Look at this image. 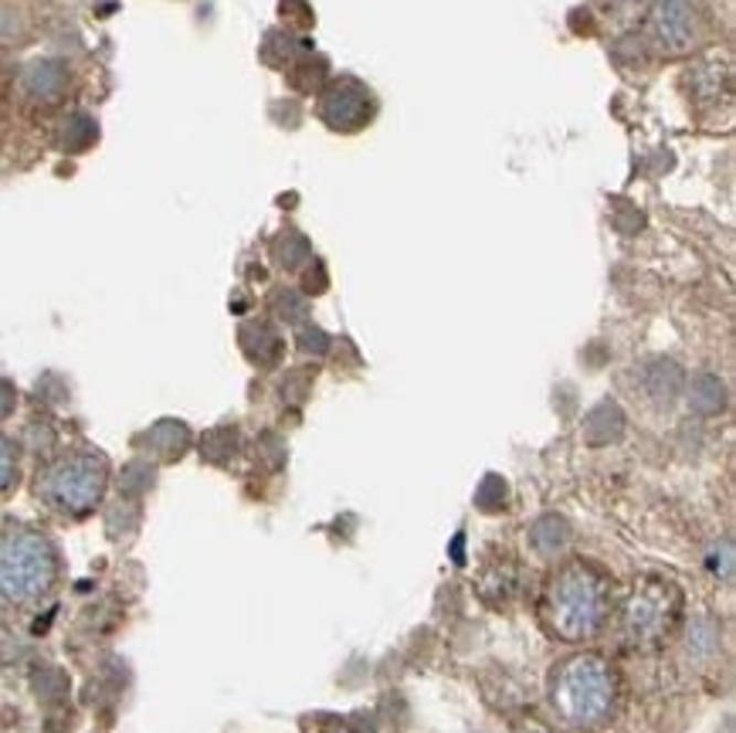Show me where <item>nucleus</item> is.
Listing matches in <instances>:
<instances>
[{"mask_svg": "<svg viewBox=\"0 0 736 733\" xmlns=\"http://www.w3.org/2000/svg\"><path fill=\"white\" fill-rule=\"evenodd\" d=\"M641 381H646V391L659 404L675 401V394L682 391V371H679V363H672V360H652L646 366V374H641Z\"/></svg>", "mask_w": 736, "mask_h": 733, "instance_id": "nucleus-9", "label": "nucleus"}, {"mask_svg": "<svg viewBox=\"0 0 736 733\" xmlns=\"http://www.w3.org/2000/svg\"><path fill=\"white\" fill-rule=\"evenodd\" d=\"M679 615V594L665 581H646L625 608V628L641 646H652V641L665 638L669 628L675 625Z\"/></svg>", "mask_w": 736, "mask_h": 733, "instance_id": "nucleus-5", "label": "nucleus"}, {"mask_svg": "<svg viewBox=\"0 0 736 733\" xmlns=\"http://www.w3.org/2000/svg\"><path fill=\"white\" fill-rule=\"evenodd\" d=\"M652 24L665 49L682 52L693 41V4L689 0H655Z\"/></svg>", "mask_w": 736, "mask_h": 733, "instance_id": "nucleus-7", "label": "nucleus"}, {"mask_svg": "<svg viewBox=\"0 0 736 733\" xmlns=\"http://www.w3.org/2000/svg\"><path fill=\"white\" fill-rule=\"evenodd\" d=\"M109 482L106 458L96 452H68L41 472L38 496L65 517H85L103 502Z\"/></svg>", "mask_w": 736, "mask_h": 733, "instance_id": "nucleus-4", "label": "nucleus"}, {"mask_svg": "<svg viewBox=\"0 0 736 733\" xmlns=\"http://www.w3.org/2000/svg\"><path fill=\"white\" fill-rule=\"evenodd\" d=\"M24 85H28L31 96L52 99V96H58L62 85H65V65H62V62H52V59L34 62V65L28 68V75H24Z\"/></svg>", "mask_w": 736, "mask_h": 733, "instance_id": "nucleus-11", "label": "nucleus"}, {"mask_svg": "<svg viewBox=\"0 0 736 733\" xmlns=\"http://www.w3.org/2000/svg\"><path fill=\"white\" fill-rule=\"evenodd\" d=\"M530 543L540 557H554L570 543V527L564 517H543L536 520V527L530 530Z\"/></svg>", "mask_w": 736, "mask_h": 733, "instance_id": "nucleus-10", "label": "nucleus"}, {"mask_svg": "<svg viewBox=\"0 0 736 733\" xmlns=\"http://www.w3.org/2000/svg\"><path fill=\"white\" fill-rule=\"evenodd\" d=\"M275 309H279L289 323H296V319H302L306 316V302L296 296V293H279V302H275Z\"/></svg>", "mask_w": 736, "mask_h": 733, "instance_id": "nucleus-20", "label": "nucleus"}, {"mask_svg": "<svg viewBox=\"0 0 736 733\" xmlns=\"http://www.w3.org/2000/svg\"><path fill=\"white\" fill-rule=\"evenodd\" d=\"M608 584L601 574H594L584 564L561 571L546 594L550 628L567 641H580L601 631L608 618Z\"/></svg>", "mask_w": 736, "mask_h": 733, "instance_id": "nucleus-2", "label": "nucleus"}, {"mask_svg": "<svg viewBox=\"0 0 736 733\" xmlns=\"http://www.w3.org/2000/svg\"><path fill=\"white\" fill-rule=\"evenodd\" d=\"M245 337H255V347H245L248 353H252V360H258V363H271L275 357H279V337H275L265 323H258V327H245Z\"/></svg>", "mask_w": 736, "mask_h": 733, "instance_id": "nucleus-13", "label": "nucleus"}, {"mask_svg": "<svg viewBox=\"0 0 736 733\" xmlns=\"http://www.w3.org/2000/svg\"><path fill=\"white\" fill-rule=\"evenodd\" d=\"M716 649H719V635L710 622H696L689 628V652L696 659H710V656H716Z\"/></svg>", "mask_w": 736, "mask_h": 733, "instance_id": "nucleus-14", "label": "nucleus"}, {"mask_svg": "<svg viewBox=\"0 0 736 733\" xmlns=\"http://www.w3.org/2000/svg\"><path fill=\"white\" fill-rule=\"evenodd\" d=\"M14 404H18V391L8 381H0V418H8L14 411Z\"/></svg>", "mask_w": 736, "mask_h": 733, "instance_id": "nucleus-22", "label": "nucleus"}, {"mask_svg": "<svg viewBox=\"0 0 736 733\" xmlns=\"http://www.w3.org/2000/svg\"><path fill=\"white\" fill-rule=\"evenodd\" d=\"M710 571H713L716 577H723V581L733 577V543H729V540H723V543H716V546L710 550Z\"/></svg>", "mask_w": 736, "mask_h": 733, "instance_id": "nucleus-18", "label": "nucleus"}, {"mask_svg": "<svg viewBox=\"0 0 736 733\" xmlns=\"http://www.w3.org/2000/svg\"><path fill=\"white\" fill-rule=\"evenodd\" d=\"M554 707L574 726L605 723L618 700V682L605 659L577 656L554 672Z\"/></svg>", "mask_w": 736, "mask_h": 733, "instance_id": "nucleus-3", "label": "nucleus"}, {"mask_svg": "<svg viewBox=\"0 0 736 733\" xmlns=\"http://www.w3.org/2000/svg\"><path fill=\"white\" fill-rule=\"evenodd\" d=\"M476 502H479L482 510H489V513H492V510H499L502 502H505V482H502L499 476H489V479H486V482L479 486V492H476Z\"/></svg>", "mask_w": 736, "mask_h": 733, "instance_id": "nucleus-16", "label": "nucleus"}, {"mask_svg": "<svg viewBox=\"0 0 736 733\" xmlns=\"http://www.w3.org/2000/svg\"><path fill=\"white\" fill-rule=\"evenodd\" d=\"M327 347H330V340L323 337V330H316V327L302 330V350L306 353H327Z\"/></svg>", "mask_w": 736, "mask_h": 733, "instance_id": "nucleus-21", "label": "nucleus"}, {"mask_svg": "<svg viewBox=\"0 0 736 733\" xmlns=\"http://www.w3.org/2000/svg\"><path fill=\"white\" fill-rule=\"evenodd\" d=\"M374 116V96L371 88H363L356 78H340L327 88L323 96V119L340 129V132H353L360 129L366 119Z\"/></svg>", "mask_w": 736, "mask_h": 733, "instance_id": "nucleus-6", "label": "nucleus"}, {"mask_svg": "<svg viewBox=\"0 0 736 733\" xmlns=\"http://www.w3.org/2000/svg\"><path fill=\"white\" fill-rule=\"evenodd\" d=\"M275 255H279V262H282L286 268H296L299 262H306L309 245H306V238H299V235H286V238L279 242V248H275Z\"/></svg>", "mask_w": 736, "mask_h": 733, "instance_id": "nucleus-17", "label": "nucleus"}, {"mask_svg": "<svg viewBox=\"0 0 736 733\" xmlns=\"http://www.w3.org/2000/svg\"><path fill=\"white\" fill-rule=\"evenodd\" d=\"M58 581L55 543L41 530L8 527L0 533V602L31 605Z\"/></svg>", "mask_w": 736, "mask_h": 733, "instance_id": "nucleus-1", "label": "nucleus"}, {"mask_svg": "<svg viewBox=\"0 0 736 733\" xmlns=\"http://www.w3.org/2000/svg\"><path fill=\"white\" fill-rule=\"evenodd\" d=\"M621 432H625V415H621V407L611 404V401L597 404V407L590 411V415H587V422H584V435H587L590 445L618 442Z\"/></svg>", "mask_w": 736, "mask_h": 733, "instance_id": "nucleus-8", "label": "nucleus"}, {"mask_svg": "<svg viewBox=\"0 0 736 733\" xmlns=\"http://www.w3.org/2000/svg\"><path fill=\"white\" fill-rule=\"evenodd\" d=\"M723 401H726V391L719 378L713 374H700L693 387H689V404H693L700 415H716V411H723Z\"/></svg>", "mask_w": 736, "mask_h": 733, "instance_id": "nucleus-12", "label": "nucleus"}, {"mask_svg": "<svg viewBox=\"0 0 736 733\" xmlns=\"http://www.w3.org/2000/svg\"><path fill=\"white\" fill-rule=\"evenodd\" d=\"M38 679L49 682V686H34L41 700H58V697H65V672H58V669H41Z\"/></svg>", "mask_w": 736, "mask_h": 733, "instance_id": "nucleus-19", "label": "nucleus"}, {"mask_svg": "<svg viewBox=\"0 0 736 733\" xmlns=\"http://www.w3.org/2000/svg\"><path fill=\"white\" fill-rule=\"evenodd\" d=\"M18 479V448L11 438L0 435V496H4Z\"/></svg>", "mask_w": 736, "mask_h": 733, "instance_id": "nucleus-15", "label": "nucleus"}]
</instances>
